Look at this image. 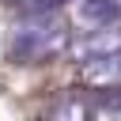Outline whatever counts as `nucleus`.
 Returning a JSON list of instances; mask_svg holds the SVG:
<instances>
[{"label":"nucleus","mask_w":121,"mask_h":121,"mask_svg":"<svg viewBox=\"0 0 121 121\" xmlns=\"http://www.w3.org/2000/svg\"><path fill=\"white\" fill-rule=\"evenodd\" d=\"M68 57H76L79 64L83 60H95V57H106V53H121V23H110V26H95V30H79L68 49Z\"/></svg>","instance_id":"nucleus-2"},{"label":"nucleus","mask_w":121,"mask_h":121,"mask_svg":"<svg viewBox=\"0 0 121 121\" xmlns=\"http://www.w3.org/2000/svg\"><path fill=\"white\" fill-rule=\"evenodd\" d=\"M8 4L26 8V11H42V8H57V4H64V0H8Z\"/></svg>","instance_id":"nucleus-6"},{"label":"nucleus","mask_w":121,"mask_h":121,"mask_svg":"<svg viewBox=\"0 0 121 121\" xmlns=\"http://www.w3.org/2000/svg\"><path fill=\"white\" fill-rule=\"evenodd\" d=\"M79 79H83L91 91H117V87H121V53H106V57L83 60Z\"/></svg>","instance_id":"nucleus-4"},{"label":"nucleus","mask_w":121,"mask_h":121,"mask_svg":"<svg viewBox=\"0 0 121 121\" xmlns=\"http://www.w3.org/2000/svg\"><path fill=\"white\" fill-rule=\"evenodd\" d=\"M49 121H95V102L87 95H64L49 110Z\"/></svg>","instance_id":"nucleus-5"},{"label":"nucleus","mask_w":121,"mask_h":121,"mask_svg":"<svg viewBox=\"0 0 121 121\" xmlns=\"http://www.w3.org/2000/svg\"><path fill=\"white\" fill-rule=\"evenodd\" d=\"M72 42V23L64 11L57 8H42V11H30L26 19H19L11 26V38H8V53L11 60L19 64H45V60H57L64 57Z\"/></svg>","instance_id":"nucleus-1"},{"label":"nucleus","mask_w":121,"mask_h":121,"mask_svg":"<svg viewBox=\"0 0 121 121\" xmlns=\"http://www.w3.org/2000/svg\"><path fill=\"white\" fill-rule=\"evenodd\" d=\"M68 23L79 26V30H95V26L121 23V15H117V0H76L72 11H68Z\"/></svg>","instance_id":"nucleus-3"}]
</instances>
